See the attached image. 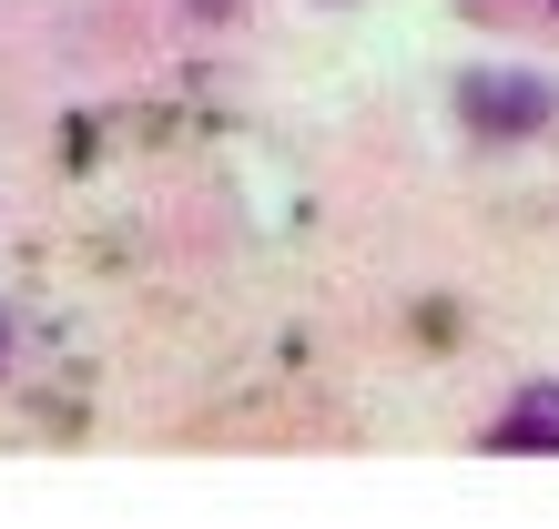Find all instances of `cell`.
<instances>
[{"mask_svg":"<svg viewBox=\"0 0 559 529\" xmlns=\"http://www.w3.org/2000/svg\"><path fill=\"white\" fill-rule=\"evenodd\" d=\"M457 113H468L478 132H539L549 122V82H530V72H468V92H457Z\"/></svg>","mask_w":559,"mask_h":529,"instance_id":"1","label":"cell"},{"mask_svg":"<svg viewBox=\"0 0 559 529\" xmlns=\"http://www.w3.org/2000/svg\"><path fill=\"white\" fill-rule=\"evenodd\" d=\"M488 448H509V458H549V448H559V387H530L499 427H488Z\"/></svg>","mask_w":559,"mask_h":529,"instance_id":"2","label":"cell"},{"mask_svg":"<svg viewBox=\"0 0 559 529\" xmlns=\"http://www.w3.org/2000/svg\"><path fill=\"white\" fill-rule=\"evenodd\" d=\"M193 11H204V21H224V11H235V0H193Z\"/></svg>","mask_w":559,"mask_h":529,"instance_id":"3","label":"cell"}]
</instances>
